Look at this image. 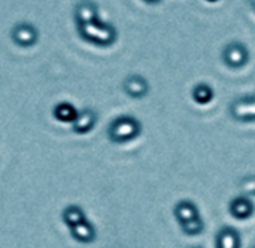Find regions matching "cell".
<instances>
[{
	"mask_svg": "<svg viewBox=\"0 0 255 248\" xmlns=\"http://www.w3.org/2000/svg\"><path fill=\"white\" fill-rule=\"evenodd\" d=\"M230 114L233 119L240 122H254L255 120V96L239 98L231 102Z\"/></svg>",
	"mask_w": 255,
	"mask_h": 248,
	"instance_id": "4",
	"label": "cell"
},
{
	"mask_svg": "<svg viewBox=\"0 0 255 248\" xmlns=\"http://www.w3.org/2000/svg\"><path fill=\"white\" fill-rule=\"evenodd\" d=\"M74 17H75L77 26L95 21V20H98V5L95 2H92V0H81V2L75 6Z\"/></svg>",
	"mask_w": 255,
	"mask_h": 248,
	"instance_id": "8",
	"label": "cell"
},
{
	"mask_svg": "<svg viewBox=\"0 0 255 248\" xmlns=\"http://www.w3.org/2000/svg\"><path fill=\"white\" fill-rule=\"evenodd\" d=\"M107 133L113 143H128L141 134V123L134 116H119L108 125Z\"/></svg>",
	"mask_w": 255,
	"mask_h": 248,
	"instance_id": "2",
	"label": "cell"
},
{
	"mask_svg": "<svg viewBox=\"0 0 255 248\" xmlns=\"http://www.w3.org/2000/svg\"><path fill=\"white\" fill-rule=\"evenodd\" d=\"M180 227H182V232L185 235H188V236H197V235H200L204 230V223H203L201 217H198V218H194L191 221H186V223L180 224Z\"/></svg>",
	"mask_w": 255,
	"mask_h": 248,
	"instance_id": "16",
	"label": "cell"
},
{
	"mask_svg": "<svg viewBox=\"0 0 255 248\" xmlns=\"http://www.w3.org/2000/svg\"><path fill=\"white\" fill-rule=\"evenodd\" d=\"M174 217H176V220L180 224H183L186 221H191L194 218H198L200 217V212H198V208L192 202L182 200V202H179L174 206Z\"/></svg>",
	"mask_w": 255,
	"mask_h": 248,
	"instance_id": "11",
	"label": "cell"
},
{
	"mask_svg": "<svg viewBox=\"0 0 255 248\" xmlns=\"http://www.w3.org/2000/svg\"><path fill=\"white\" fill-rule=\"evenodd\" d=\"M251 5H252V8L255 9V0H251Z\"/></svg>",
	"mask_w": 255,
	"mask_h": 248,
	"instance_id": "18",
	"label": "cell"
},
{
	"mask_svg": "<svg viewBox=\"0 0 255 248\" xmlns=\"http://www.w3.org/2000/svg\"><path fill=\"white\" fill-rule=\"evenodd\" d=\"M62 218H63L65 224L69 226V229H71V227L80 224L81 221H84V220H86V215H84V212H83V209H81L80 206H74V205H72V206H68V208L63 211Z\"/></svg>",
	"mask_w": 255,
	"mask_h": 248,
	"instance_id": "15",
	"label": "cell"
},
{
	"mask_svg": "<svg viewBox=\"0 0 255 248\" xmlns=\"http://www.w3.org/2000/svg\"><path fill=\"white\" fill-rule=\"evenodd\" d=\"M122 86H123V90L128 96L135 98V99L144 98L149 93V81L140 74L128 75Z\"/></svg>",
	"mask_w": 255,
	"mask_h": 248,
	"instance_id": "6",
	"label": "cell"
},
{
	"mask_svg": "<svg viewBox=\"0 0 255 248\" xmlns=\"http://www.w3.org/2000/svg\"><path fill=\"white\" fill-rule=\"evenodd\" d=\"M207 2H210V3H215V2H218V0H207Z\"/></svg>",
	"mask_w": 255,
	"mask_h": 248,
	"instance_id": "19",
	"label": "cell"
},
{
	"mask_svg": "<svg viewBox=\"0 0 255 248\" xmlns=\"http://www.w3.org/2000/svg\"><path fill=\"white\" fill-rule=\"evenodd\" d=\"M12 41L20 45V47H32L38 42L39 33L36 30V27L30 23H18L14 26L12 32H11Z\"/></svg>",
	"mask_w": 255,
	"mask_h": 248,
	"instance_id": "5",
	"label": "cell"
},
{
	"mask_svg": "<svg viewBox=\"0 0 255 248\" xmlns=\"http://www.w3.org/2000/svg\"><path fill=\"white\" fill-rule=\"evenodd\" d=\"M96 120H98V114L92 108H84L78 111L75 120L72 122V130L77 134H86L93 130V127L96 125Z\"/></svg>",
	"mask_w": 255,
	"mask_h": 248,
	"instance_id": "7",
	"label": "cell"
},
{
	"mask_svg": "<svg viewBox=\"0 0 255 248\" xmlns=\"http://www.w3.org/2000/svg\"><path fill=\"white\" fill-rule=\"evenodd\" d=\"M71 235L74 236L75 241H78L81 244H90L96 239V230L87 220L71 227Z\"/></svg>",
	"mask_w": 255,
	"mask_h": 248,
	"instance_id": "12",
	"label": "cell"
},
{
	"mask_svg": "<svg viewBox=\"0 0 255 248\" xmlns=\"http://www.w3.org/2000/svg\"><path fill=\"white\" fill-rule=\"evenodd\" d=\"M222 60L224 63L231 69H240L243 68L249 60V51L245 44L242 42H231L225 45L222 51Z\"/></svg>",
	"mask_w": 255,
	"mask_h": 248,
	"instance_id": "3",
	"label": "cell"
},
{
	"mask_svg": "<svg viewBox=\"0 0 255 248\" xmlns=\"http://www.w3.org/2000/svg\"><path fill=\"white\" fill-rule=\"evenodd\" d=\"M77 30L80 33V36L98 47H110L116 42L117 39V30L113 24L95 20L86 24H80L77 26Z\"/></svg>",
	"mask_w": 255,
	"mask_h": 248,
	"instance_id": "1",
	"label": "cell"
},
{
	"mask_svg": "<svg viewBox=\"0 0 255 248\" xmlns=\"http://www.w3.org/2000/svg\"><path fill=\"white\" fill-rule=\"evenodd\" d=\"M213 98H215V92L207 83H198L192 87V99L197 104L206 105V104L212 102Z\"/></svg>",
	"mask_w": 255,
	"mask_h": 248,
	"instance_id": "14",
	"label": "cell"
},
{
	"mask_svg": "<svg viewBox=\"0 0 255 248\" xmlns=\"http://www.w3.org/2000/svg\"><path fill=\"white\" fill-rule=\"evenodd\" d=\"M216 248H240V235L233 227H224L216 235Z\"/></svg>",
	"mask_w": 255,
	"mask_h": 248,
	"instance_id": "10",
	"label": "cell"
},
{
	"mask_svg": "<svg viewBox=\"0 0 255 248\" xmlns=\"http://www.w3.org/2000/svg\"><path fill=\"white\" fill-rule=\"evenodd\" d=\"M192 248H200V247H192Z\"/></svg>",
	"mask_w": 255,
	"mask_h": 248,
	"instance_id": "20",
	"label": "cell"
},
{
	"mask_svg": "<svg viewBox=\"0 0 255 248\" xmlns=\"http://www.w3.org/2000/svg\"><path fill=\"white\" fill-rule=\"evenodd\" d=\"M230 214L236 220H248L254 214V203L246 197H236L230 202Z\"/></svg>",
	"mask_w": 255,
	"mask_h": 248,
	"instance_id": "9",
	"label": "cell"
},
{
	"mask_svg": "<svg viewBox=\"0 0 255 248\" xmlns=\"http://www.w3.org/2000/svg\"><path fill=\"white\" fill-rule=\"evenodd\" d=\"M77 114H78V111L71 102H59L53 108V116L59 122H63V123H72L75 120Z\"/></svg>",
	"mask_w": 255,
	"mask_h": 248,
	"instance_id": "13",
	"label": "cell"
},
{
	"mask_svg": "<svg viewBox=\"0 0 255 248\" xmlns=\"http://www.w3.org/2000/svg\"><path fill=\"white\" fill-rule=\"evenodd\" d=\"M146 3H152V5H155V3H159L161 0H144Z\"/></svg>",
	"mask_w": 255,
	"mask_h": 248,
	"instance_id": "17",
	"label": "cell"
}]
</instances>
